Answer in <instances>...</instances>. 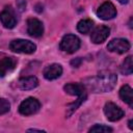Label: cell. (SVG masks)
<instances>
[{
  "label": "cell",
  "instance_id": "1",
  "mask_svg": "<svg viewBox=\"0 0 133 133\" xmlns=\"http://www.w3.org/2000/svg\"><path fill=\"white\" fill-rule=\"evenodd\" d=\"M117 77L115 74L106 72L101 73L96 77L87 78L84 80V86L92 92H106L113 89L116 84Z\"/></svg>",
  "mask_w": 133,
  "mask_h": 133
},
{
  "label": "cell",
  "instance_id": "2",
  "mask_svg": "<svg viewBox=\"0 0 133 133\" xmlns=\"http://www.w3.org/2000/svg\"><path fill=\"white\" fill-rule=\"evenodd\" d=\"M9 49L17 53L31 54L35 51L36 46L27 39H14L9 44Z\"/></svg>",
  "mask_w": 133,
  "mask_h": 133
},
{
  "label": "cell",
  "instance_id": "3",
  "mask_svg": "<svg viewBox=\"0 0 133 133\" xmlns=\"http://www.w3.org/2000/svg\"><path fill=\"white\" fill-rule=\"evenodd\" d=\"M80 47V39L74 34H66L62 37L59 44L60 50L66 53H74Z\"/></svg>",
  "mask_w": 133,
  "mask_h": 133
},
{
  "label": "cell",
  "instance_id": "4",
  "mask_svg": "<svg viewBox=\"0 0 133 133\" xmlns=\"http://www.w3.org/2000/svg\"><path fill=\"white\" fill-rule=\"evenodd\" d=\"M41 108V103L34 98H27L19 106V112L23 115H31L36 113Z\"/></svg>",
  "mask_w": 133,
  "mask_h": 133
},
{
  "label": "cell",
  "instance_id": "5",
  "mask_svg": "<svg viewBox=\"0 0 133 133\" xmlns=\"http://www.w3.org/2000/svg\"><path fill=\"white\" fill-rule=\"evenodd\" d=\"M104 113H105L107 119L110 121V122H116L125 115L124 110L112 102H108V103L105 104Z\"/></svg>",
  "mask_w": 133,
  "mask_h": 133
},
{
  "label": "cell",
  "instance_id": "6",
  "mask_svg": "<svg viewBox=\"0 0 133 133\" xmlns=\"http://www.w3.org/2000/svg\"><path fill=\"white\" fill-rule=\"evenodd\" d=\"M97 15L102 20H110L116 16V9L111 2L106 1L98 8Z\"/></svg>",
  "mask_w": 133,
  "mask_h": 133
},
{
  "label": "cell",
  "instance_id": "7",
  "mask_svg": "<svg viewBox=\"0 0 133 133\" xmlns=\"http://www.w3.org/2000/svg\"><path fill=\"white\" fill-rule=\"evenodd\" d=\"M107 49L111 52L122 54L127 52L130 49V43L125 38H114L108 43Z\"/></svg>",
  "mask_w": 133,
  "mask_h": 133
},
{
  "label": "cell",
  "instance_id": "8",
  "mask_svg": "<svg viewBox=\"0 0 133 133\" xmlns=\"http://www.w3.org/2000/svg\"><path fill=\"white\" fill-rule=\"evenodd\" d=\"M0 21L3 24L5 28L11 29L16 26L17 24V18L15 16L14 10L11 7H5L1 12H0Z\"/></svg>",
  "mask_w": 133,
  "mask_h": 133
},
{
  "label": "cell",
  "instance_id": "9",
  "mask_svg": "<svg viewBox=\"0 0 133 133\" xmlns=\"http://www.w3.org/2000/svg\"><path fill=\"white\" fill-rule=\"evenodd\" d=\"M27 32L33 37H39L44 33L43 23L35 18H30L27 20Z\"/></svg>",
  "mask_w": 133,
  "mask_h": 133
},
{
  "label": "cell",
  "instance_id": "10",
  "mask_svg": "<svg viewBox=\"0 0 133 133\" xmlns=\"http://www.w3.org/2000/svg\"><path fill=\"white\" fill-rule=\"evenodd\" d=\"M17 59L12 56L0 57V77H4L7 73L11 72L17 66Z\"/></svg>",
  "mask_w": 133,
  "mask_h": 133
},
{
  "label": "cell",
  "instance_id": "11",
  "mask_svg": "<svg viewBox=\"0 0 133 133\" xmlns=\"http://www.w3.org/2000/svg\"><path fill=\"white\" fill-rule=\"evenodd\" d=\"M110 29L107 26H99L97 27L90 35V39L94 44H102L109 36Z\"/></svg>",
  "mask_w": 133,
  "mask_h": 133
},
{
  "label": "cell",
  "instance_id": "12",
  "mask_svg": "<svg viewBox=\"0 0 133 133\" xmlns=\"http://www.w3.org/2000/svg\"><path fill=\"white\" fill-rule=\"evenodd\" d=\"M43 74L47 80H54L60 77V75L62 74V68L58 63H53V64L46 66L44 69Z\"/></svg>",
  "mask_w": 133,
  "mask_h": 133
},
{
  "label": "cell",
  "instance_id": "13",
  "mask_svg": "<svg viewBox=\"0 0 133 133\" xmlns=\"http://www.w3.org/2000/svg\"><path fill=\"white\" fill-rule=\"evenodd\" d=\"M38 85V80L34 76H29V77H24L21 78L17 82V87L22 89V90H29L33 89Z\"/></svg>",
  "mask_w": 133,
  "mask_h": 133
},
{
  "label": "cell",
  "instance_id": "14",
  "mask_svg": "<svg viewBox=\"0 0 133 133\" xmlns=\"http://www.w3.org/2000/svg\"><path fill=\"white\" fill-rule=\"evenodd\" d=\"M63 89L66 94H69L71 96L82 97V96L86 95L85 86L83 84H79V83H69V84L64 85Z\"/></svg>",
  "mask_w": 133,
  "mask_h": 133
},
{
  "label": "cell",
  "instance_id": "15",
  "mask_svg": "<svg viewBox=\"0 0 133 133\" xmlns=\"http://www.w3.org/2000/svg\"><path fill=\"white\" fill-rule=\"evenodd\" d=\"M121 99L126 102L130 107H133V90L129 85H123L119 89Z\"/></svg>",
  "mask_w": 133,
  "mask_h": 133
},
{
  "label": "cell",
  "instance_id": "16",
  "mask_svg": "<svg viewBox=\"0 0 133 133\" xmlns=\"http://www.w3.org/2000/svg\"><path fill=\"white\" fill-rule=\"evenodd\" d=\"M94 26V22L89 19H83L81 21L78 22L77 24V30L80 32V33H83V34H86L88 33L91 28Z\"/></svg>",
  "mask_w": 133,
  "mask_h": 133
},
{
  "label": "cell",
  "instance_id": "17",
  "mask_svg": "<svg viewBox=\"0 0 133 133\" xmlns=\"http://www.w3.org/2000/svg\"><path fill=\"white\" fill-rule=\"evenodd\" d=\"M121 71L124 75H131L132 71H133V64H132V56H128L127 58H125Z\"/></svg>",
  "mask_w": 133,
  "mask_h": 133
},
{
  "label": "cell",
  "instance_id": "18",
  "mask_svg": "<svg viewBox=\"0 0 133 133\" xmlns=\"http://www.w3.org/2000/svg\"><path fill=\"white\" fill-rule=\"evenodd\" d=\"M10 109V104L6 99L0 98V115L1 114H5L9 111Z\"/></svg>",
  "mask_w": 133,
  "mask_h": 133
},
{
  "label": "cell",
  "instance_id": "19",
  "mask_svg": "<svg viewBox=\"0 0 133 133\" xmlns=\"http://www.w3.org/2000/svg\"><path fill=\"white\" fill-rule=\"evenodd\" d=\"M89 132H112V129L104 125H95L89 129Z\"/></svg>",
  "mask_w": 133,
  "mask_h": 133
},
{
  "label": "cell",
  "instance_id": "20",
  "mask_svg": "<svg viewBox=\"0 0 133 133\" xmlns=\"http://www.w3.org/2000/svg\"><path fill=\"white\" fill-rule=\"evenodd\" d=\"M80 63H81V58H80V57L75 58V59H73V60L71 61V64H72L74 68H78V66L80 65Z\"/></svg>",
  "mask_w": 133,
  "mask_h": 133
},
{
  "label": "cell",
  "instance_id": "21",
  "mask_svg": "<svg viewBox=\"0 0 133 133\" xmlns=\"http://www.w3.org/2000/svg\"><path fill=\"white\" fill-rule=\"evenodd\" d=\"M119 3H122V4H126V3H128V1L129 0H117Z\"/></svg>",
  "mask_w": 133,
  "mask_h": 133
},
{
  "label": "cell",
  "instance_id": "22",
  "mask_svg": "<svg viewBox=\"0 0 133 133\" xmlns=\"http://www.w3.org/2000/svg\"><path fill=\"white\" fill-rule=\"evenodd\" d=\"M132 123H133V121H132V119H130V121H129V128H130L131 130L133 129V126H132Z\"/></svg>",
  "mask_w": 133,
  "mask_h": 133
},
{
  "label": "cell",
  "instance_id": "23",
  "mask_svg": "<svg viewBox=\"0 0 133 133\" xmlns=\"http://www.w3.org/2000/svg\"><path fill=\"white\" fill-rule=\"evenodd\" d=\"M28 131H38V132H42L43 130H39V129H29Z\"/></svg>",
  "mask_w": 133,
  "mask_h": 133
},
{
  "label": "cell",
  "instance_id": "24",
  "mask_svg": "<svg viewBox=\"0 0 133 133\" xmlns=\"http://www.w3.org/2000/svg\"><path fill=\"white\" fill-rule=\"evenodd\" d=\"M77 1H78V0H74V2H77Z\"/></svg>",
  "mask_w": 133,
  "mask_h": 133
}]
</instances>
